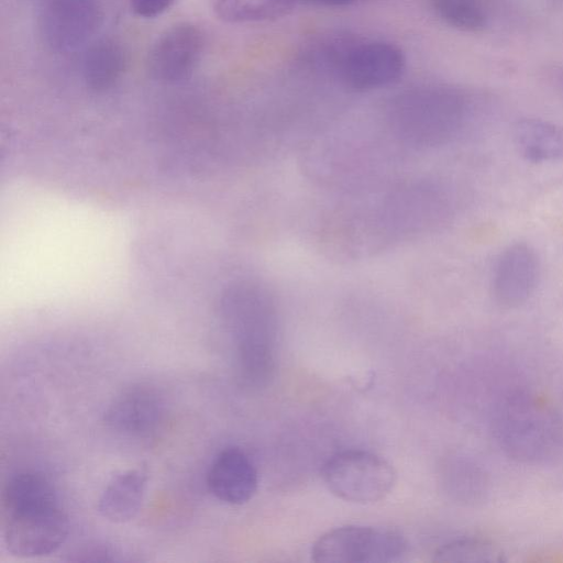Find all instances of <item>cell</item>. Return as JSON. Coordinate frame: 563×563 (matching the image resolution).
<instances>
[{
    "mask_svg": "<svg viewBox=\"0 0 563 563\" xmlns=\"http://www.w3.org/2000/svg\"><path fill=\"white\" fill-rule=\"evenodd\" d=\"M175 0H130V7L137 16L152 19L167 11Z\"/></svg>",
    "mask_w": 563,
    "mask_h": 563,
    "instance_id": "cell-21",
    "label": "cell"
},
{
    "mask_svg": "<svg viewBox=\"0 0 563 563\" xmlns=\"http://www.w3.org/2000/svg\"><path fill=\"white\" fill-rule=\"evenodd\" d=\"M434 561L448 563H500L505 554L492 540L465 537L441 545L434 553Z\"/></svg>",
    "mask_w": 563,
    "mask_h": 563,
    "instance_id": "cell-18",
    "label": "cell"
},
{
    "mask_svg": "<svg viewBox=\"0 0 563 563\" xmlns=\"http://www.w3.org/2000/svg\"><path fill=\"white\" fill-rule=\"evenodd\" d=\"M341 81L357 91L388 86L397 81L406 68V57L397 45L369 41L345 49L338 60Z\"/></svg>",
    "mask_w": 563,
    "mask_h": 563,
    "instance_id": "cell-9",
    "label": "cell"
},
{
    "mask_svg": "<svg viewBox=\"0 0 563 563\" xmlns=\"http://www.w3.org/2000/svg\"><path fill=\"white\" fill-rule=\"evenodd\" d=\"M456 494L466 503H481L489 494V476L481 464L462 459L453 465Z\"/></svg>",
    "mask_w": 563,
    "mask_h": 563,
    "instance_id": "cell-20",
    "label": "cell"
},
{
    "mask_svg": "<svg viewBox=\"0 0 563 563\" xmlns=\"http://www.w3.org/2000/svg\"><path fill=\"white\" fill-rule=\"evenodd\" d=\"M545 82L563 96V65H550L543 70Z\"/></svg>",
    "mask_w": 563,
    "mask_h": 563,
    "instance_id": "cell-22",
    "label": "cell"
},
{
    "mask_svg": "<svg viewBox=\"0 0 563 563\" xmlns=\"http://www.w3.org/2000/svg\"><path fill=\"white\" fill-rule=\"evenodd\" d=\"M453 213L450 194L438 184L422 183L390 192L373 214V228L389 238L413 235L445 222Z\"/></svg>",
    "mask_w": 563,
    "mask_h": 563,
    "instance_id": "cell-4",
    "label": "cell"
},
{
    "mask_svg": "<svg viewBox=\"0 0 563 563\" xmlns=\"http://www.w3.org/2000/svg\"><path fill=\"white\" fill-rule=\"evenodd\" d=\"M430 3L440 20L459 31L477 33L487 24L479 0H430Z\"/></svg>",
    "mask_w": 563,
    "mask_h": 563,
    "instance_id": "cell-19",
    "label": "cell"
},
{
    "mask_svg": "<svg viewBox=\"0 0 563 563\" xmlns=\"http://www.w3.org/2000/svg\"><path fill=\"white\" fill-rule=\"evenodd\" d=\"M405 537L394 529L349 525L329 530L313 544L318 563H389L407 552Z\"/></svg>",
    "mask_w": 563,
    "mask_h": 563,
    "instance_id": "cell-6",
    "label": "cell"
},
{
    "mask_svg": "<svg viewBox=\"0 0 563 563\" xmlns=\"http://www.w3.org/2000/svg\"><path fill=\"white\" fill-rule=\"evenodd\" d=\"M540 260L528 243L509 244L497 257L492 295L503 308H517L533 295L540 279Z\"/></svg>",
    "mask_w": 563,
    "mask_h": 563,
    "instance_id": "cell-11",
    "label": "cell"
},
{
    "mask_svg": "<svg viewBox=\"0 0 563 563\" xmlns=\"http://www.w3.org/2000/svg\"><path fill=\"white\" fill-rule=\"evenodd\" d=\"M100 19L98 0H44L38 29L44 43L52 51L70 53L92 37Z\"/></svg>",
    "mask_w": 563,
    "mask_h": 563,
    "instance_id": "cell-8",
    "label": "cell"
},
{
    "mask_svg": "<svg viewBox=\"0 0 563 563\" xmlns=\"http://www.w3.org/2000/svg\"><path fill=\"white\" fill-rule=\"evenodd\" d=\"M221 311L234 344L239 378L247 387L266 386L275 372L274 299L260 284L236 282L225 289Z\"/></svg>",
    "mask_w": 563,
    "mask_h": 563,
    "instance_id": "cell-2",
    "label": "cell"
},
{
    "mask_svg": "<svg viewBox=\"0 0 563 563\" xmlns=\"http://www.w3.org/2000/svg\"><path fill=\"white\" fill-rule=\"evenodd\" d=\"M0 519L5 549L18 558L52 554L69 532L68 516L55 487L37 472H20L7 481L0 496Z\"/></svg>",
    "mask_w": 563,
    "mask_h": 563,
    "instance_id": "cell-1",
    "label": "cell"
},
{
    "mask_svg": "<svg viewBox=\"0 0 563 563\" xmlns=\"http://www.w3.org/2000/svg\"><path fill=\"white\" fill-rule=\"evenodd\" d=\"M492 431L500 450L523 464L553 460L563 449V419L542 396L517 391L496 408Z\"/></svg>",
    "mask_w": 563,
    "mask_h": 563,
    "instance_id": "cell-3",
    "label": "cell"
},
{
    "mask_svg": "<svg viewBox=\"0 0 563 563\" xmlns=\"http://www.w3.org/2000/svg\"><path fill=\"white\" fill-rule=\"evenodd\" d=\"M205 48V34L196 24L183 22L162 33L153 43L147 70L163 84H177L195 71Z\"/></svg>",
    "mask_w": 563,
    "mask_h": 563,
    "instance_id": "cell-10",
    "label": "cell"
},
{
    "mask_svg": "<svg viewBox=\"0 0 563 563\" xmlns=\"http://www.w3.org/2000/svg\"><path fill=\"white\" fill-rule=\"evenodd\" d=\"M518 153L531 163L563 162V125L538 118H522L512 126Z\"/></svg>",
    "mask_w": 563,
    "mask_h": 563,
    "instance_id": "cell-15",
    "label": "cell"
},
{
    "mask_svg": "<svg viewBox=\"0 0 563 563\" xmlns=\"http://www.w3.org/2000/svg\"><path fill=\"white\" fill-rule=\"evenodd\" d=\"M303 2H312L329 7H343L353 3L355 0H302Z\"/></svg>",
    "mask_w": 563,
    "mask_h": 563,
    "instance_id": "cell-23",
    "label": "cell"
},
{
    "mask_svg": "<svg viewBox=\"0 0 563 563\" xmlns=\"http://www.w3.org/2000/svg\"><path fill=\"white\" fill-rule=\"evenodd\" d=\"M302 0H213L217 16L228 23L276 20L288 15Z\"/></svg>",
    "mask_w": 563,
    "mask_h": 563,
    "instance_id": "cell-17",
    "label": "cell"
},
{
    "mask_svg": "<svg viewBox=\"0 0 563 563\" xmlns=\"http://www.w3.org/2000/svg\"><path fill=\"white\" fill-rule=\"evenodd\" d=\"M322 478L338 498L355 504H373L393 490L397 475L389 462L373 452L344 450L327 461Z\"/></svg>",
    "mask_w": 563,
    "mask_h": 563,
    "instance_id": "cell-5",
    "label": "cell"
},
{
    "mask_svg": "<svg viewBox=\"0 0 563 563\" xmlns=\"http://www.w3.org/2000/svg\"><path fill=\"white\" fill-rule=\"evenodd\" d=\"M467 113L466 101L449 93L397 109L391 124L401 142L416 147H437L459 134Z\"/></svg>",
    "mask_w": 563,
    "mask_h": 563,
    "instance_id": "cell-7",
    "label": "cell"
},
{
    "mask_svg": "<svg viewBox=\"0 0 563 563\" xmlns=\"http://www.w3.org/2000/svg\"><path fill=\"white\" fill-rule=\"evenodd\" d=\"M147 488V475L130 468L115 474L98 499V512L113 523L132 520L139 512Z\"/></svg>",
    "mask_w": 563,
    "mask_h": 563,
    "instance_id": "cell-14",
    "label": "cell"
},
{
    "mask_svg": "<svg viewBox=\"0 0 563 563\" xmlns=\"http://www.w3.org/2000/svg\"><path fill=\"white\" fill-rule=\"evenodd\" d=\"M207 485L217 499L230 505H242L256 494L258 474L244 451L230 446L219 452L212 461Z\"/></svg>",
    "mask_w": 563,
    "mask_h": 563,
    "instance_id": "cell-13",
    "label": "cell"
},
{
    "mask_svg": "<svg viewBox=\"0 0 563 563\" xmlns=\"http://www.w3.org/2000/svg\"><path fill=\"white\" fill-rule=\"evenodd\" d=\"M126 66L124 49L113 40L104 38L90 45L82 59V77L93 91L111 89L121 79Z\"/></svg>",
    "mask_w": 563,
    "mask_h": 563,
    "instance_id": "cell-16",
    "label": "cell"
},
{
    "mask_svg": "<svg viewBox=\"0 0 563 563\" xmlns=\"http://www.w3.org/2000/svg\"><path fill=\"white\" fill-rule=\"evenodd\" d=\"M165 405L158 391L137 383L122 389L107 407L103 421L120 434L145 437L154 432L164 418Z\"/></svg>",
    "mask_w": 563,
    "mask_h": 563,
    "instance_id": "cell-12",
    "label": "cell"
}]
</instances>
